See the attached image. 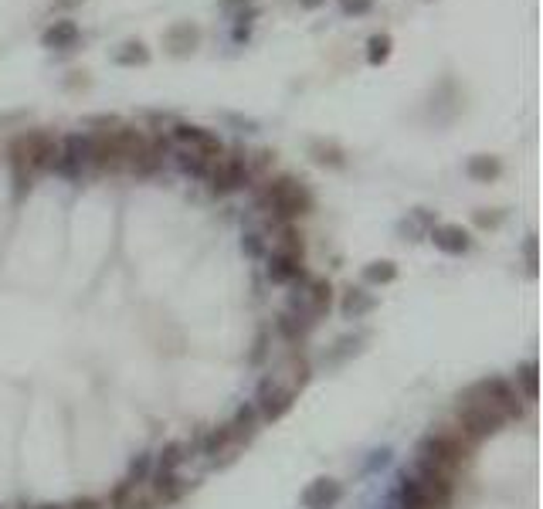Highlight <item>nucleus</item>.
<instances>
[{
    "label": "nucleus",
    "mask_w": 543,
    "mask_h": 509,
    "mask_svg": "<svg viewBox=\"0 0 543 509\" xmlns=\"http://www.w3.org/2000/svg\"><path fill=\"white\" fill-rule=\"evenodd\" d=\"M472 455H475L472 441L462 438L452 424H441V428H431V431L418 441V448H414V469L458 479V475L472 465Z\"/></svg>",
    "instance_id": "obj_1"
},
{
    "label": "nucleus",
    "mask_w": 543,
    "mask_h": 509,
    "mask_svg": "<svg viewBox=\"0 0 543 509\" xmlns=\"http://www.w3.org/2000/svg\"><path fill=\"white\" fill-rule=\"evenodd\" d=\"M258 211L269 218L272 228H279V224H299V218L305 214H313V194H309V187L299 180V177H292V173H279V177H269L262 190H258Z\"/></svg>",
    "instance_id": "obj_2"
},
{
    "label": "nucleus",
    "mask_w": 543,
    "mask_h": 509,
    "mask_svg": "<svg viewBox=\"0 0 543 509\" xmlns=\"http://www.w3.org/2000/svg\"><path fill=\"white\" fill-rule=\"evenodd\" d=\"M458 479L439 472H424V469H411V472L397 475V486L390 496L394 509H452L455 506Z\"/></svg>",
    "instance_id": "obj_3"
},
{
    "label": "nucleus",
    "mask_w": 543,
    "mask_h": 509,
    "mask_svg": "<svg viewBox=\"0 0 543 509\" xmlns=\"http://www.w3.org/2000/svg\"><path fill=\"white\" fill-rule=\"evenodd\" d=\"M207 187H211V194L214 197H224V194H235V190H245V187L252 184V167H248V156L245 153H221L218 160L211 163L207 170Z\"/></svg>",
    "instance_id": "obj_4"
},
{
    "label": "nucleus",
    "mask_w": 543,
    "mask_h": 509,
    "mask_svg": "<svg viewBox=\"0 0 543 509\" xmlns=\"http://www.w3.org/2000/svg\"><path fill=\"white\" fill-rule=\"evenodd\" d=\"M54 170L68 180H82L92 170V133H68L58 143V160Z\"/></svg>",
    "instance_id": "obj_5"
},
{
    "label": "nucleus",
    "mask_w": 543,
    "mask_h": 509,
    "mask_svg": "<svg viewBox=\"0 0 543 509\" xmlns=\"http://www.w3.org/2000/svg\"><path fill=\"white\" fill-rule=\"evenodd\" d=\"M14 139L24 153V163L31 170V177L54 170V160H58V139L54 136L45 133V129H34V133H21Z\"/></svg>",
    "instance_id": "obj_6"
},
{
    "label": "nucleus",
    "mask_w": 543,
    "mask_h": 509,
    "mask_svg": "<svg viewBox=\"0 0 543 509\" xmlns=\"http://www.w3.org/2000/svg\"><path fill=\"white\" fill-rule=\"evenodd\" d=\"M296 405V390L292 388H282V384H265V388L258 390V397H255V414L265 421H279V418H286L288 411Z\"/></svg>",
    "instance_id": "obj_7"
},
{
    "label": "nucleus",
    "mask_w": 543,
    "mask_h": 509,
    "mask_svg": "<svg viewBox=\"0 0 543 509\" xmlns=\"http://www.w3.org/2000/svg\"><path fill=\"white\" fill-rule=\"evenodd\" d=\"M170 136H173L184 150H201L207 153V156H214V160L224 153V143H221L218 136L211 133V129H204V126H194V122H177V126L170 129Z\"/></svg>",
    "instance_id": "obj_8"
},
{
    "label": "nucleus",
    "mask_w": 543,
    "mask_h": 509,
    "mask_svg": "<svg viewBox=\"0 0 543 509\" xmlns=\"http://www.w3.org/2000/svg\"><path fill=\"white\" fill-rule=\"evenodd\" d=\"M428 238H431V245L439 248L441 254H465L469 248H472V235H469V228H462V224H452V221H439L431 231H428Z\"/></svg>",
    "instance_id": "obj_9"
},
{
    "label": "nucleus",
    "mask_w": 543,
    "mask_h": 509,
    "mask_svg": "<svg viewBox=\"0 0 543 509\" xmlns=\"http://www.w3.org/2000/svg\"><path fill=\"white\" fill-rule=\"evenodd\" d=\"M343 499V486L337 479H316L303 492V509H337Z\"/></svg>",
    "instance_id": "obj_10"
},
{
    "label": "nucleus",
    "mask_w": 543,
    "mask_h": 509,
    "mask_svg": "<svg viewBox=\"0 0 543 509\" xmlns=\"http://www.w3.org/2000/svg\"><path fill=\"white\" fill-rule=\"evenodd\" d=\"M163 45L173 58H187V54H194L197 45H201V28L197 24H190V21H180V24H173L167 34H163Z\"/></svg>",
    "instance_id": "obj_11"
},
{
    "label": "nucleus",
    "mask_w": 543,
    "mask_h": 509,
    "mask_svg": "<svg viewBox=\"0 0 543 509\" xmlns=\"http://www.w3.org/2000/svg\"><path fill=\"white\" fill-rule=\"evenodd\" d=\"M105 506L109 509H156L150 499V492H146V486H136L129 479H122L116 489H113V496H109Z\"/></svg>",
    "instance_id": "obj_12"
},
{
    "label": "nucleus",
    "mask_w": 543,
    "mask_h": 509,
    "mask_svg": "<svg viewBox=\"0 0 543 509\" xmlns=\"http://www.w3.org/2000/svg\"><path fill=\"white\" fill-rule=\"evenodd\" d=\"M258 424H262V418L255 414V407L252 405H241V407H238L235 418L224 424V431H228V435H231V441H235L238 448H241V445H248V441L258 435Z\"/></svg>",
    "instance_id": "obj_13"
},
{
    "label": "nucleus",
    "mask_w": 543,
    "mask_h": 509,
    "mask_svg": "<svg viewBox=\"0 0 543 509\" xmlns=\"http://www.w3.org/2000/svg\"><path fill=\"white\" fill-rule=\"evenodd\" d=\"M75 41H79V24H75V21H54L48 31L41 34V48H51V51L71 48Z\"/></svg>",
    "instance_id": "obj_14"
},
{
    "label": "nucleus",
    "mask_w": 543,
    "mask_h": 509,
    "mask_svg": "<svg viewBox=\"0 0 543 509\" xmlns=\"http://www.w3.org/2000/svg\"><path fill=\"white\" fill-rule=\"evenodd\" d=\"M499 173H503V163H499V156H489V153L469 156V163H465V177H469V180H479V184H489Z\"/></svg>",
    "instance_id": "obj_15"
},
{
    "label": "nucleus",
    "mask_w": 543,
    "mask_h": 509,
    "mask_svg": "<svg viewBox=\"0 0 543 509\" xmlns=\"http://www.w3.org/2000/svg\"><path fill=\"white\" fill-rule=\"evenodd\" d=\"M343 313L347 316H354V320H360V316H367L373 305H377V296L373 292H367V288H360V286H350L347 292H343Z\"/></svg>",
    "instance_id": "obj_16"
},
{
    "label": "nucleus",
    "mask_w": 543,
    "mask_h": 509,
    "mask_svg": "<svg viewBox=\"0 0 543 509\" xmlns=\"http://www.w3.org/2000/svg\"><path fill=\"white\" fill-rule=\"evenodd\" d=\"M513 388H516V394H520V401L533 405V397H537V360H526L523 367H516Z\"/></svg>",
    "instance_id": "obj_17"
},
{
    "label": "nucleus",
    "mask_w": 543,
    "mask_h": 509,
    "mask_svg": "<svg viewBox=\"0 0 543 509\" xmlns=\"http://www.w3.org/2000/svg\"><path fill=\"white\" fill-rule=\"evenodd\" d=\"M113 62L119 68H136V65H150V48L143 41H126L122 48L113 54Z\"/></svg>",
    "instance_id": "obj_18"
},
{
    "label": "nucleus",
    "mask_w": 543,
    "mask_h": 509,
    "mask_svg": "<svg viewBox=\"0 0 543 509\" xmlns=\"http://www.w3.org/2000/svg\"><path fill=\"white\" fill-rule=\"evenodd\" d=\"M177 163H180V170L190 173V177H207V170H211V163H214V156H207V153H201V150H184V146H180Z\"/></svg>",
    "instance_id": "obj_19"
},
{
    "label": "nucleus",
    "mask_w": 543,
    "mask_h": 509,
    "mask_svg": "<svg viewBox=\"0 0 543 509\" xmlns=\"http://www.w3.org/2000/svg\"><path fill=\"white\" fill-rule=\"evenodd\" d=\"M394 279H397V265H394L390 258L371 262V265L363 269V282H367V286H390Z\"/></svg>",
    "instance_id": "obj_20"
},
{
    "label": "nucleus",
    "mask_w": 543,
    "mask_h": 509,
    "mask_svg": "<svg viewBox=\"0 0 543 509\" xmlns=\"http://www.w3.org/2000/svg\"><path fill=\"white\" fill-rule=\"evenodd\" d=\"M309 153H313V160L322 163V167H343V163H347V160H343V150H339L337 143H322V139H316V143L309 146Z\"/></svg>",
    "instance_id": "obj_21"
},
{
    "label": "nucleus",
    "mask_w": 543,
    "mask_h": 509,
    "mask_svg": "<svg viewBox=\"0 0 543 509\" xmlns=\"http://www.w3.org/2000/svg\"><path fill=\"white\" fill-rule=\"evenodd\" d=\"M390 51H394V38H390V34H373L371 41H367V62H371L373 68L384 65L390 58Z\"/></svg>",
    "instance_id": "obj_22"
},
{
    "label": "nucleus",
    "mask_w": 543,
    "mask_h": 509,
    "mask_svg": "<svg viewBox=\"0 0 543 509\" xmlns=\"http://www.w3.org/2000/svg\"><path fill=\"white\" fill-rule=\"evenodd\" d=\"M339 11L347 17H363L373 11V0H339Z\"/></svg>",
    "instance_id": "obj_23"
},
{
    "label": "nucleus",
    "mask_w": 543,
    "mask_h": 509,
    "mask_svg": "<svg viewBox=\"0 0 543 509\" xmlns=\"http://www.w3.org/2000/svg\"><path fill=\"white\" fill-rule=\"evenodd\" d=\"M31 509H102V503L96 499H71V503H41V506H31Z\"/></svg>",
    "instance_id": "obj_24"
},
{
    "label": "nucleus",
    "mask_w": 543,
    "mask_h": 509,
    "mask_svg": "<svg viewBox=\"0 0 543 509\" xmlns=\"http://www.w3.org/2000/svg\"><path fill=\"white\" fill-rule=\"evenodd\" d=\"M523 252H526V262H530V269H533V265H537V238H533V235L526 238Z\"/></svg>",
    "instance_id": "obj_25"
},
{
    "label": "nucleus",
    "mask_w": 543,
    "mask_h": 509,
    "mask_svg": "<svg viewBox=\"0 0 543 509\" xmlns=\"http://www.w3.org/2000/svg\"><path fill=\"white\" fill-rule=\"evenodd\" d=\"M224 11H235V7H241L245 11V4H255V0H218Z\"/></svg>",
    "instance_id": "obj_26"
},
{
    "label": "nucleus",
    "mask_w": 543,
    "mask_h": 509,
    "mask_svg": "<svg viewBox=\"0 0 543 509\" xmlns=\"http://www.w3.org/2000/svg\"><path fill=\"white\" fill-rule=\"evenodd\" d=\"M499 214H496V218H489V214H475V224H482V228H489V224H499Z\"/></svg>",
    "instance_id": "obj_27"
},
{
    "label": "nucleus",
    "mask_w": 543,
    "mask_h": 509,
    "mask_svg": "<svg viewBox=\"0 0 543 509\" xmlns=\"http://www.w3.org/2000/svg\"><path fill=\"white\" fill-rule=\"evenodd\" d=\"M322 4H326V0H299V7H305V11H316Z\"/></svg>",
    "instance_id": "obj_28"
},
{
    "label": "nucleus",
    "mask_w": 543,
    "mask_h": 509,
    "mask_svg": "<svg viewBox=\"0 0 543 509\" xmlns=\"http://www.w3.org/2000/svg\"><path fill=\"white\" fill-rule=\"evenodd\" d=\"M71 4H79V0H58L54 7H58V11H65V7H71Z\"/></svg>",
    "instance_id": "obj_29"
}]
</instances>
